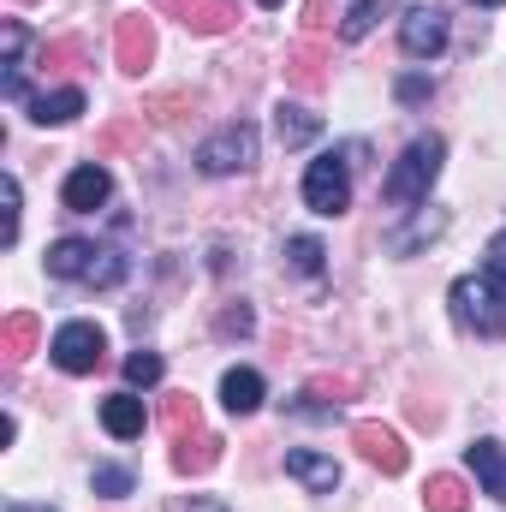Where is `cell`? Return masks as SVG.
<instances>
[{
    "instance_id": "cell-1",
    "label": "cell",
    "mask_w": 506,
    "mask_h": 512,
    "mask_svg": "<svg viewBox=\"0 0 506 512\" xmlns=\"http://www.w3.org/2000/svg\"><path fill=\"white\" fill-rule=\"evenodd\" d=\"M441 161H447V143H441L435 131L411 137V143H405V155L387 167V179H381V197H387L393 209H411V203H423V197H429V185L441 179Z\"/></svg>"
},
{
    "instance_id": "cell-2",
    "label": "cell",
    "mask_w": 506,
    "mask_h": 512,
    "mask_svg": "<svg viewBox=\"0 0 506 512\" xmlns=\"http://www.w3.org/2000/svg\"><path fill=\"white\" fill-rule=\"evenodd\" d=\"M48 274L54 280H84V286H120L126 256L96 245V239H54L48 245Z\"/></svg>"
},
{
    "instance_id": "cell-3",
    "label": "cell",
    "mask_w": 506,
    "mask_h": 512,
    "mask_svg": "<svg viewBox=\"0 0 506 512\" xmlns=\"http://www.w3.org/2000/svg\"><path fill=\"white\" fill-rule=\"evenodd\" d=\"M304 203L316 209V215H346L352 209V155L340 149H328V155H316L310 167H304Z\"/></svg>"
},
{
    "instance_id": "cell-4",
    "label": "cell",
    "mask_w": 506,
    "mask_h": 512,
    "mask_svg": "<svg viewBox=\"0 0 506 512\" xmlns=\"http://www.w3.org/2000/svg\"><path fill=\"white\" fill-rule=\"evenodd\" d=\"M447 298H453L459 328H477V334H489V340H501L506 334V298L483 280V274H459Z\"/></svg>"
},
{
    "instance_id": "cell-5",
    "label": "cell",
    "mask_w": 506,
    "mask_h": 512,
    "mask_svg": "<svg viewBox=\"0 0 506 512\" xmlns=\"http://www.w3.org/2000/svg\"><path fill=\"white\" fill-rule=\"evenodd\" d=\"M256 149H262L256 126L251 120H233V126H221L215 137L197 143V167H203L209 179H227V173H245V167H251Z\"/></svg>"
},
{
    "instance_id": "cell-6",
    "label": "cell",
    "mask_w": 506,
    "mask_h": 512,
    "mask_svg": "<svg viewBox=\"0 0 506 512\" xmlns=\"http://www.w3.org/2000/svg\"><path fill=\"white\" fill-rule=\"evenodd\" d=\"M48 358H54L66 376H96V370H102V358H108V334H102L96 322H66V328L54 334Z\"/></svg>"
},
{
    "instance_id": "cell-7",
    "label": "cell",
    "mask_w": 506,
    "mask_h": 512,
    "mask_svg": "<svg viewBox=\"0 0 506 512\" xmlns=\"http://www.w3.org/2000/svg\"><path fill=\"white\" fill-rule=\"evenodd\" d=\"M399 42H405V54L411 60H435L441 48H447V12L441 6H411L405 18H399Z\"/></svg>"
},
{
    "instance_id": "cell-8",
    "label": "cell",
    "mask_w": 506,
    "mask_h": 512,
    "mask_svg": "<svg viewBox=\"0 0 506 512\" xmlns=\"http://www.w3.org/2000/svg\"><path fill=\"white\" fill-rule=\"evenodd\" d=\"M114 60H120L126 78H143V66L155 60V24H149L143 12H126V18L114 24Z\"/></svg>"
},
{
    "instance_id": "cell-9",
    "label": "cell",
    "mask_w": 506,
    "mask_h": 512,
    "mask_svg": "<svg viewBox=\"0 0 506 512\" xmlns=\"http://www.w3.org/2000/svg\"><path fill=\"white\" fill-rule=\"evenodd\" d=\"M108 197H114V173H108L102 161H84V167H72V173H66V191H60V203H66L72 215H96Z\"/></svg>"
},
{
    "instance_id": "cell-10",
    "label": "cell",
    "mask_w": 506,
    "mask_h": 512,
    "mask_svg": "<svg viewBox=\"0 0 506 512\" xmlns=\"http://www.w3.org/2000/svg\"><path fill=\"white\" fill-rule=\"evenodd\" d=\"M352 447L376 465L381 477H399V471H405V459H411V453H405V441H399L387 423H352Z\"/></svg>"
},
{
    "instance_id": "cell-11",
    "label": "cell",
    "mask_w": 506,
    "mask_h": 512,
    "mask_svg": "<svg viewBox=\"0 0 506 512\" xmlns=\"http://www.w3.org/2000/svg\"><path fill=\"white\" fill-rule=\"evenodd\" d=\"M155 12L179 18V24L197 30V36H221V30H233V6H227V0H155Z\"/></svg>"
},
{
    "instance_id": "cell-12",
    "label": "cell",
    "mask_w": 506,
    "mask_h": 512,
    "mask_svg": "<svg viewBox=\"0 0 506 512\" xmlns=\"http://www.w3.org/2000/svg\"><path fill=\"white\" fill-rule=\"evenodd\" d=\"M286 477H298L310 495H334L340 489V465L328 453H310V447H292L286 453Z\"/></svg>"
},
{
    "instance_id": "cell-13",
    "label": "cell",
    "mask_w": 506,
    "mask_h": 512,
    "mask_svg": "<svg viewBox=\"0 0 506 512\" xmlns=\"http://www.w3.org/2000/svg\"><path fill=\"white\" fill-rule=\"evenodd\" d=\"M465 459H471V471H477L483 495L506 507V447H501V441H489V435H483V441H471V447H465Z\"/></svg>"
},
{
    "instance_id": "cell-14",
    "label": "cell",
    "mask_w": 506,
    "mask_h": 512,
    "mask_svg": "<svg viewBox=\"0 0 506 512\" xmlns=\"http://www.w3.org/2000/svg\"><path fill=\"white\" fill-rule=\"evenodd\" d=\"M221 447H227V441H221V435H203V429H197V435H179V441H173V471H179V477H203V471L221 465Z\"/></svg>"
},
{
    "instance_id": "cell-15",
    "label": "cell",
    "mask_w": 506,
    "mask_h": 512,
    "mask_svg": "<svg viewBox=\"0 0 506 512\" xmlns=\"http://www.w3.org/2000/svg\"><path fill=\"white\" fill-rule=\"evenodd\" d=\"M143 423H149V411H143V399H137L131 387L102 399V429H108L114 441H137V435H143Z\"/></svg>"
},
{
    "instance_id": "cell-16",
    "label": "cell",
    "mask_w": 506,
    "mask_h": 512,
    "mask_svg": "<svg viewBox=\"0 0 506 512\" xmlns=\"http://www.w3.org/2000/svg\"><path fill=\"white\" fill-rule=\"evenodd\" d=\"M286 84H292V90H322V84H328V48H322V42L286 48Z\"/></svg>"
},
{
    "instance_id": "cell-17",
    "label": "cell",
    "mask_w": 506,
    "mask_h": 512,
    "mask_svg": "<svg viewBox=\"0 0 506 512\" xmlns=\"http://www.w3.org/2000/svg\"><path fill=\"white\" fill-rule=\"evenodd\" d=\"M262 393H268V387H262V376H256L251 364H233V370L221 376V405H227L233 417H251L256 405H262Z\"/></svg>"
},
{
    "instance_id": "cell-18",
    "label": "cell",
    "mask_w": 506,
    "mask_h": 512,
    "mask_svg": "<svg viewBox=\"0 0 506 512\" xmlns=\"http://www.w3.org/2000/svg\"><path fill=\"white\" fill-rule=\"evenodd\" d=\"M274 137H280V149H304V143L322 137V114H310L298 102H280L274 108Z\"/></svg>"
},
{
    "instance_id": "cell-19",
    "label": "cell",
    "mask_w": 506,
    "mask_h": 512,
    "mask_svg": "<svg viewBox=\"0 0 506 512\" xmlns=\"http://www.w3.org/2000/svg\"><path fill=\"white\" fill-rule=\"evenodd\" d=\"M78 114H84V90H78V84L48 90V96H30V120H36V126H66V120H78Z\"/></svg>"
},
{
    "instance_id": "cell-20",
    "label": "cell",
    "mask_w": 506,
    "mask_h": 512,
    "mask_svg": "<svg viewBox=\"0 0 506 512\" xmlns=\"http://www.w3.org/2000/svg\"><path fill=\"white\" fill-rule=\"evenodd\" d=\"M36 340H42V328H36L30 310H12V316L0 322V352H6V364H24V358L36 352Z\"/></svg>"
},
{
    "instance_id": "cell-21",
    "label": "cell",
    "mask_w": 506,
    "mask_h": 512,
    "mask_svg": "<svg viewBox=\"0 0 506 512\" xmlns=\"http://www.w3.org/2000/svg\"><path fill=\"white\" fill-rule=\"evenodd\" d=\"M393 12H399V0H358V6L340 18V42H364L381 18H393Z\"/></svg>"
},
{
    "instance_id": "cell-22",
    "label": "cell",
    "mask_w": 506,
    "mask_h": 512,
    "mask_svg": "<svg viewBox=\"0 0 506 512\" xmlns=\"http://www.w3.org/2000/svg\"><path fill=\"white\" fill-rule=\"evenodd\" d=\"M423 507H429V512H465V507H471V489H465L459 477H447V471H441V477H429V483H423Z\"/></svg>"
},
{
    "instance_id": "cell-23",
    "label": "cell",
    "mask_w": 506,
    "mask_h": 512,
    "mask_svg": "<svg viewBox=\"0 0 506 512\" xmlns=\"http://www.w3.org/2000/svg\"><path fill=\"white\" fill-rule=\"evenodd\" d=\"M161 429L179 441V435H197V399L191 393H167L161 399Z\"/></svg>"
},
{
    "instance_id": "cell-24",
    "label": "cell",
    "mask_w": 506,
    "mask_h": 512,
    "mask_svg": "<svg viewBox=\"0 0 506 512\" xmlns=\"http://www.w3.org/2000/svg\"><path fill=\"white\" fill-rule=\"evenodd\" d=\"M447 227V215H423V221H411V227H399V233H387V251L393 256H405V251H417L423 239H435Z\"/></svg>"
},
{
    "instance_id": "cell-25",
    "label": "cell",
    "mask_w": 506,
    "mask_h": 512,
    "mask_svg": "<svg viewBox=\"0 0 506 512\" xmlns=\"http://www.w3.org/2000/svg\"><path fill=\"white\" fill-rule=\"evenodd\" d=\"M322 239H310V233H298V239H286V262L298 268V274H322Z\"/></svg>"
},
{
    "instance_id": "cell-26",
    "label": "cell",
    "mask_w": 506,
    "mask_h": 512,
    "mask_svg": "<svg viewBox=\"0 0 506 512\" xmlns=\"http://www.w3.org/2000/svg\"><path fill=\"white\" fill-rule=\"evenodd\" d=\"M131 483H137V477H131L126 465H96V477H90V489H96V495H108V501L131 495Z\"/></svg>"
},
{
    "instance_id": "cell-27",
    "label": "cell",
    "mask_w": 506,
    "mask_h": 512,
    "mask_svg": "<svg viewBox=\"0 0 506 512\" xmlns=\"http://www.w3.org/2000/svg\"><path fill=\"white\" fill-rule=\"evenodd\" d=\"M0 203H6V233H0V239H6V245H18V221H24V191H18V179H12V173L0 179Z\"/></svg>"
},
{
    "instance_id": "cell-28",
    "label": "cell",
    "mask_w": 506,
    "mask_h": 512,
    "mask_svg": "<svg viewBox=\"0 0 506 512\" xmlns=\"http://www.w3.org/2000/svg\"><path fill=\"white\" fill-rule=\"evenodd\" d=\"M483 280H489V286H495V292L506 298V227L495 233V239H489V256H483Z\"/></svg>"
},
{
    "instance_id": "cell-29",
    "label": "cell",
    "mask_w": 506,
    "mask_h": 512,
    "mask_svg": "<svg viewBox=\"0 0 506 512\" xmlns=\"http://www.w3.org/2000/svg\"><path fill=\"white\" fill-rule=\"evenodd\" d=\"M126 382L131 387H155L161 382V358H155V352H131L126 358Z\"/></svg>"
},
{
    "instance_id": "cell-30",
    "label": "cell",
    "mask_w": 506,
    "mask_h": 512,
    "mask_svg": "<svg viewBox=\"0 0 506 512\" xmlns=\"http://www.w3.org/2000/svg\"><path fill=\"white\" fill-rule=\"evenodd\" d=\"M24 42H30V36H24V24H18V18H6V24H0V54H6L0 66H24Z\"/></svg>"
},
{
    "instance_id": "cell-31",
    "label": "cell",
    "mask_w": 506,
    "mask_h": 512,
    "mask_svg": "<svg viewBox=\"0 0 506 512\" xmlns=\"http://www.w3.org/2000/svg\"><path fill=\"white\" fill-rule=\"evenodd\" d=\"M316 399H322V393H316V387H304L298 399H286V411H292V417H310V423H322V417H334V405H316Z\"/></svg>"
},
{
    "instance_id": "cell-32",
    "label": "cell",
    "mask_w": 506,
    "mask_h": 512,
    "mask_svg": "<svg viewBox=\"0 0 506 512\" xmlns=\"http://www.w3.org/2000/svg\"><path fill=\"white\" fill-rule=\"evenodd\" d=\"M191 108H197V96H155V102H149L155 120H185Z\"/></svg>"
},
{
    "instance_id": "cell-33",
    "label": "cell",
    "mask_w": 506,
    "mask_h": 512,
    "mask_svg": "<svg viewBox=\"0 0 506 512\" xmlns=\"http://www.w3.org/2000/svg\"><path fill=\"white\" fill-rule=\"evenodd\" d=\"M251 328H256V316H251V304H245V298L221 310V334H251Z\"/></svg>"
},
{
    "instance_id": "cell-34",
    "label": "cell",
    "mask_w": 506,
    "mask_h": 512,
    "mask_svg": "<svg viewBox=\"0 0 506 512\" xmlns=\"http://www.w3.org/2000/svg\"><path fill=\"white\" fill-rule=\"evenodd\" d=\"M393 96H399V102H429V96H435V78H417V72H411V78L393 84Z\"/></svg>"
},
{
    "instance_id": "cell-35",
    "label": "cell",
    "mask_w": 506,
    "mask_h": 512,
    "mask_svg": "<svg viewBox=\"0 0 506 512\" xmlns=\"http://www.w3.org/2000/svg\"><path fill=\"white\" fill-rule=\"evenodd\" d=\"M137 143V131L131 126H114V131H102V149H131Z\"/></svg>"
},
{
    "instance_id": "cell-36",
    "label": "cell",
    "mask_w": 506,
    "mask_h": 512,
    "mask_svg": "<svg viewBox=\"0 0 506 512\" xmlns=\"http://www.w3.org/2000/svg\"><path fill=\"white\" fill-rule=\"evenodd\" d=\"M304 24L322 30V24H328V0H310V6H304Z\"/></svg>"
},
{
    "instance_id": "cell-37",
    "label": "cell",
    "mask_w": 506,
    "mask_h": 512,
    "mask_svg": "<svg viewBox=\"0 0 506 512\" xmlns=\"http://www.w3.org/2000/svg\"><path fill=\"white\" fill-rule=\"evenodd\" d=\"M435 417H441V411H435V405H423V399H417V405H411V423H423V429H435Z\"/></svg>"
},
{
    "instance_id": "cell-38",
    "label": "cell",
    "mask_w": 506,
    "mask_h": 512,
    "mask_svg": "<svg viewBox=\"0 0 506 512\" xmlns=\"http://www.w3.org/2000/svg\"><path fill=\"white\" fill-rule=\"evenodd\" d=\"M185 512H233V507H221V501H209V495H191V501H185Z\"/></svg>"
},
{
    "instance_id": "cell-39",
    "label": "cell",
    "mask_w": 506,
    "mask_h": 512,
    "mask_svg": "<svg viewBox=\"0 0 506 512\" xmlns=\"http://www.w3.org/2000/svg\"><path fill=\"white\" fill-rule=\"evenodd\" d=\"M310 387H316V393H340V399L352 393V382H328V376H322V382H310Z\"/></svg>"
},
{
    "instance_id": "cell-40",
    "label": "cell",
    "mask_w": 506,
    "mask_h": 512,
    "mask_svg": "<svg viewBox=\"0 0 506 512\" xmlns=\"http://www.w3.org/2000/svg\"><path fill=\"white\" fill-rule=\"evenodd\" d=\"M6 512H54V507H30V501H6Z\"/></svg>"
},
{
    "instance_id": "cell-41",
    "label": "cell",
    "mask_w": 506,
    "mask_h": 512,
    "mask_svg": "<svg viewBox=\"0 0 506 512\" xmlns=\"http://www.w3.org/2000/svg\"><path fill=\"white\" fill-rule=\"evenodd\" d=\"M471 6H506V0H471Z\"/></svg>"
},
{
    "instance_id": "cell-42",
    "label": "cell",
    "mask_w": 506,
    "mask_h": 512,
    "mask_svg": "<svg viewBox=\"0 0 506 512\" xmlns=\"http://www.w3.org/2000/svg\"><path fill=\"white\" fill-rule=\"evenodd\" d=\"M262 6H280V0H262Z\"/></svg>"
}]
</instances>
